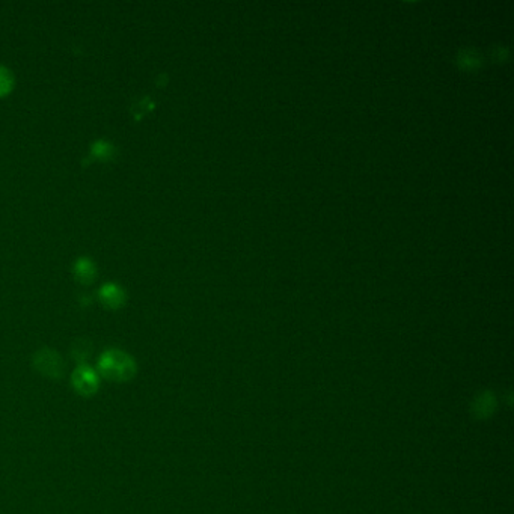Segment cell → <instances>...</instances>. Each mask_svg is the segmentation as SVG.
I'll return each mask as SVG.
<instances>
[{"mask_svg":"<svg viewBox=\"0 0 514 514\" xmlns=\"http://www.w3.org/2000/svg\"><path fill=\"white\" fill-rule=\"evenodd\" d=\"M97 373L100 377L115 383L130 382L137 374V363L128 353L120 349H109L98 358Z\"/></svg>","mask_w":514,"mask_h":514,"instance_id":"cell-1","label":"cell"},{"mask_svg":"<svg viewBox=\"0 0 514 514\" xmlns=\"http://www.w3.org/2000/svg\"><path fill=\"white\" fill-rule=\"evenodd\" d=\"M472 408L477 415L486 417V415H489L493 410V408H495V397H493L490 392H481L477 395Z\"/></svg>","mask_w":514,"mask_h":514,"instance_id":"cell-5","label":"cell"},{"mask_svg":"<svg viewBox=\"0 0 514 514\" xmlns=\"http://www.w3.org/2000/svg\"><path fill=\"white\" fill-rule=\"evenodd\" d=\"M34 367L46 377L57 380L64 375L65 362L55 350L43 349L34 356Z\"/></svg>","mask_w":514,"mask_h":514,"instance_id":"cell-3","label":"cell"},{"mask_svg":"<svg viewBox=\"0 0 514 514\" xmlns=\"http://www.w3.org/2000/svg\"><path fill=\"white\" fill-rule=\"evenodd\" d=\"M95 272H97L95 270V265L91 261H89V260H86V258L78 260L76 263V265H74V273L77 276V279L82 281V282H86V284L94 281Z\"/></svg>","mask_w":514,"mask_h":514,"instance_id":"cell-6","label":"cell"},{"mask_svg":"<svg viewBox=\"0 0 514 514\" xmlns=\"http://www.w3.org/2000/svg\"><path fill=\"white\" fill-rule=\"evenodd\" d=\"M94 155H97L98 159H109L112 155V146L104 142H98L94 145L92 148Z\"/></svg>","mask_w":514,"mask_h":514,"instance_id":"cell-8","label":"cell"},{"mask_svg":"<svg viewBox=\"0 0 514 514\" xmlns=\"http://www.w3.org/2000/svg\"><path fill=\"white\" fill-rule=\"evenodd\" d=\"M100 379L95 368L82 363L71 374V387L82 397H92L100 389Z\"/></svg>","mask_w":514,"mask_h":514,"instance_id":"cell-2","label":"cell"},{"mask_svg":"<svg viewBox=\"0 0 514 514\" xmlns=\"http://www.w3.org/2000/svg\"><path fill=\"white\" fill-rule=\"evenodd\" d=\"M98 296H100L102 303L111 310L120 308L125 300L124 290L121 289V286H118L115 284H106L104 286H102L100 294Z\"/></svg>","mask_w":514,"mask_h":514,"instance_id":"cell-4","label":"cell"},{"mask_svg":"<svg viewBox=\"0 0 514 514\" xmlns=\"http://www.w3.org/2000/svg\"><path fill=\"white\" fill-rule=\"evenodd\" d=\"M13 88H14V77L11 71L0 65V97H5L6 94L11 92Z\"/></svg>","mask_w":514,"mask_h":514,"instance_id":"cell-7","label":"cell"}]
</instances>
